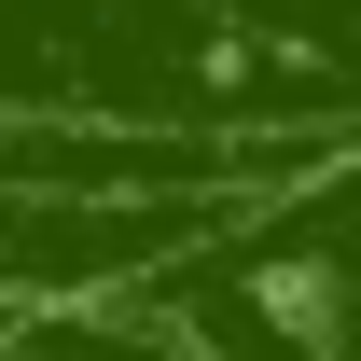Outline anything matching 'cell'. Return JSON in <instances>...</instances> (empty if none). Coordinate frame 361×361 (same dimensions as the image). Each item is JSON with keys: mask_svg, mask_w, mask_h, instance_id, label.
Returning a JSON list of instances; mask_svg holds the SVG:
<instances>
[{"mask_svg": "<svg viewBox=\"0 0 361 361\" xmlns=\"http://www.w3.org/2000/svg\"><path fill=\"white\" fill-rule=\"evenodd\" d=\"M0 361H209V348L153 319V292H97V306H14Z\"/></svg>", "mask_w": 361, "mask_h": 361, "instance_id": "obj_3", "label": "cell"}, {"mask_svg": "<svg viewBox=\"0 0 361 361\" xmlns=\"http://www.w3.org/2000/svg\"><path fill=\"white\" fill-rule=\"evenodd\" d=\"M0 126H126V139H334L348 84L250 42L195 0H0Z\"/></svg>", "mask_w": 361, "mask_h": 361, "instance_id": "obj_1", "label": "cell"}, {"mask_svg": "<svg viewBox=\"0 0 361 361\" xmlns=\"http://www.w3.org/2000/svg\"><path fill=\"white\" fill-rule=\"evenodd\" d=\"M153 319H180L209 361H361V139L278 195L180 236V264L139 278Z\"/></svg>", "mask_w": 361, "mask_h": 361, "instance_id": "obj_2", "label": "cell"}, {"mask_svg": "<svg viewBox=\"0 0 361 361\" xmlns=\"http://www.w3.org/2000/svg\"><path fill=\"white\" fill-rule=\"evenodd\" d=\"M195 14H223V28H250V42L306 56L319 84L361 97V0H195Z\"/></svg>", "mask_w": 361, "mask_h": 361, "instance_id": "obj_4", "label": "cell"}]
</instances>
